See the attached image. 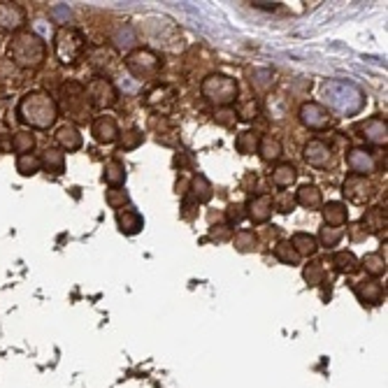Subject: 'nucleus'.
I'll return each mask as SVG.
<instances>
[{
	"mask_svg": "<svg viewBox=\"0 0 388 388\" xmlns=\"http://www.w3.org/2000/svg\"><path fill=\"white\" fill-rule=\"evenodd\" d=\"M33 147H35V138L30 135V133L26 131H21V133H14L12 135V149H14V154H30L33 152Z\"/></svg>",
	"mask_w": 388,
	"mask_h": 388,
	"instance_id": "obj_37",
	"label": "nucleus"
},
{
	"mask_svg": "<svg viewBox=\"0 0 388 388\" xmlns=\"http://www.w3.org/2000/svg\"><path fill=\"white\" fill-rule=\"evenodd\" d=\"M244 219H247V205H242V202H233L231 207L226 210V221H228V226H237V224H242Z\"/></svg>",
	"mask_w": 388,
	"mask_h": 388,
	"instance_id": "obj_42",
	"label": "nucleus"
},
{
	"mask_svg": "<svg viewBox=\"0 0 388 388\" xmlns=\"http://www.w3.org/2000/svg\"><path fill=\"white\" fill-rule=\"evenodd\" d=\"M17 119L23 126H30V128H37V131H47L56 123L59 105L47 91H30L19 100Z\"/></svg>",
	"mask_w": 388,
	"mask_h": 388,
	"instance_id": "obj_1",
	"label": "nucleus"
},
{
	"mask_svg": "<svg viewBox=\"0 0 388 388\" xmlns=\"http://www.w3.org/2000/svg\"><path fill=\"white\" fill-rule=\"evenodd\" d=\"M303 156H305V161L312 165V168H328V165L332 163V152H330V147L326 145V142H321V140H310L305 145L303 149Z\"/></svg>",
	"mask_w": 388,
	"mask_h": 388,
	"instance_id": "obj_14",
	"label": "nucleus"
},
{
	"mask_svg": "<svg viewBox=\"0 0 388 388\" xmlns=\"http://www.w3.org/2000/svg\"><path fill=\"white\" fill-rule=\"evenodd\" d=\"M61 107L70 119L75 121H86L91 114V102L86 98V89L82 82L77 79H68L66 84L61 86Z\"/></svg>",
	"mask_w": 388,
	"mask_h": 388,
	"instance_id": "obj_5",
	"label": "nucleus"
},
{
	"mask_svg": "<svg viewBox=\"0 0 388 388\" xmlns=\"http://www.w3.org/2000/svg\"><path fill=\"white\" fill-rule=\"evenodd\" d=\"M372 191H375V186L370 184L368 177H360V175H349L344 179V186H342L344 198L356 205H363L365 200H370Z\"/></svg>",
	"mask_w": 388,
	"mask_h": 388,
	"instance_id": "obj_11",
	"label": "nucleus"
},
{
	"mask_svg": "<svg viewBox=\"0 0 388 388\" xmlns=\"http://www.w3.org/2000/svg\"><path fill=\"white\" fill-rule=\"evenodd\" d=\"M142 142H145V135L142 131L138 128H131L128 133H123V140H121V152H131V149H138Z\"/></svg>",
	"mask_w": 388,
	"mask_h": 388,
	"instance_id": "obj_44",
	"label": "nucleus"
},
{
	"mask_svg": "<svg viewBox=\"0 0 388 388\" xmlns=\"http://www.w3.org/2000/svg\"><path fill=\"white\" fill-rule=\"evenodd\" d=\"M265 107H267V114H270L272 121H284L289 114V100L281 98V96H267Z\"/></svg>",
	"mask_w": 388,
	"mask_h": 388,
	"instance_id": "obj_32",
	"label": "nucleus"
},
{
	"mask_svg": "<svg viewBox=\"0 0 388 388\" xmlns=\"http://www.w3.org/2000/svg\"><path fill=\"white\" fill-rule=\"evenodd\" d=\"M360 226H365L370 233H382L384 228H386V210H382V207H372V210H368L365 214H363ZM368 231H365V233H368Z\"/></svg>",
	"mask_w": 388,
	"mask_h": 388,
	"instance_id": "obj_27",
	"label": "nucleus"
},
{
	"mask_svg": "<svg viewBox=\"0 0 388 388\" xmlns=\"http://www.w3.org/2000/svg\"><path fill=\"white\" fill-rule=\"evenodd\" d=\"M105 200H107V205H109L112 210H119V212H121L123 205L131 202V195L126 193L123 188H109V191L105 193Z\"/></svg>",
	"mask_w": 388,
	"mask_h": 388,
	"instance_id": "obj_39",
	"label": "nucleus"
},
{
	"mask_svg": "<svg viewBox=\"0 0 388 388\" xmlns=\"http://www.w3.org/2000/svg\"><path fill=\"white\" fill-rule=\"evenodd\" d=\"M91 135L100 145H114V142L121 138V131H119V123L114 116H98L93 119L91 123Z\"/></svg>",
	"mask_w": 388,
	"mask_h": 388,
	"instance_id": "obj_12",
	"label": "nucleus"
},
{
	"mask_svg": "<svg viewBox=\"0 0 388 388\" xmlns=\"http://www.w3.org/2000/svg\"><path fill=\"white\" fill-rule=\"evenodd\" d=\"M102 179L107 181L109 188H121L126 181V165L121 161H107L102 170Z\"/></svg>",
	"mask_w": 388,
	"mask_h": 388,
	"instance_id": "obj_25",
	"label": "nucleus"
},
{
	"mask_svg": "<svg viewBox=\"0 0 388 388\" xmlns=\"http://www.w3.org/2000/svg\"><path fill=\"white\" fill-rule=\"evenodd\" d=\"M346 219H349V212H346L344 202L332 200L323 207V221H326V226L330 228H342L346 224Z\"/></svg>",
	"mask_w": 388,
	"mask_h": 388,
	"instance_id": "obj_21",
	"label": "nucleus"
},
{
	"mask_svg": "<svg viewBox=\"0 0 388 388\" xmlns=\"http://www.w3.org/2000/svg\"><path fill=\"white\" fill-rule=\"evenodd\" d=\"M237 91H240V86H237V82L233 77L228 75H210L202 79L200 84V93L205 98H207L210 102H214V105L219 107H228L233 105V102L237 100Z\"/></svg>",
	"mask_w": 388,
	"mask_h": 388,
	"instance_id": "obj_6",
	"label": "nucleus"
},
{
	"mask_svg": "<svg viewBox=\"0 0 388 388\" xmlns=\"http://www.w3.org/2000/svg\"><path fill=\"white\" fill-rule=\"evenodd\" d=\"M346 165H349L351 175H360V177L372 175L377 168L375 156H372L365 147H353L351 152L346 154Z\"/></svg>",
	"mask_w": 388,
	"mask_h": 388,
	"instance_id": "obj_13",
	"label": "nucleus"
},
{
	"mask_svg": "<svg viewBox=\"0 0 388 388\" xmlns=\"http://www.w3.org/2000/svg\"><path fill=\"white\" fill-rule=\"evenodd\" d=\"M7 54H10V59H12L10 63L14 68L37 70V68H42L47 61V42L35 33V30L23 28L19 33L12 35Z\"/></svg>",
	"mask_w": 388,
	"mask_h": 388,
	"instance_id": "obj_3",
	"label": "nucleus"
},
{
	"mask_svg": "<svg viewBox=\"0 0 388 388\" xmlns=\"http://www.w3.org/2000/svg\"><path fill=\"white\" fill-rule=\"evenodd\" d=\"M86 51V37L73 26H61L54 35V54L63 66H75Z\"/></svg>",
	"mask_w": 388,
	"mask_h": 388,
	"instance_id": "obj_4",
	"label": "nucleus"
},
{
	"mask_svg": "<svg viewBox=\"0 0 388 388\" xmlns=\"http://www.w3.org/2000/svg\"><path fill=\"white\" fill-rule=\"evenodd\" d=\"M258 154H260V158H263L265 163L277 161V158L281 156V142L277 140V138H272V135L260 138V142H258Z\"/></svg>",
	"mask_w": 388,
	"mask_h": 388,
	"instance_id": "obj_28",
	"label": "nucleus"
},
{
	"mask_svg": "<svg viewBox=\"0 0 388 388\" xmlns=\"http://www.w3.org/2000/svg\"><path fill=\"white\" fill-rule=\"evenodd\" d=\"M272 207H277L279 212H291L293 210V198L289 193H284L281 198H277V200H272Z\"/></svg>",
	"mask_w": 388,
	"mask_h": 388,
	"instance_id": "obj_47",
	"label": "nucleus"
},
{
	"mask_svg": "<svg viewBox=\"0 0 388 388\" xmlns=\"http://www.w3.org/2000/svg\"><path fill=\"white\" fill-rule=\"evenodd\" d=\"M274 258L277 260H281L284 265H300V256H298V251L293 249V244L291 242H279L274 247Z\"/></svg>",
	"mask_w": 388,
	"mask_h": 388,
	"instance_id": "obj_36",
	"label": "nucleus"
},
{
	"mask_svg": "<svg viewBox=\"0 0 388 388\" xmlns=\"http://www.w3.org/2000/svg\"><path fill=\"white\" fill-rule=\"evenodd\" d=\"M193 205H198V200L186 191V195H184V202H181V214H184V219H193L195 217V212H193Z\"/></svg>",
	"mask_w": 388,
	"mask_h": 388,
	"instance_id": "obj_46",
	"label": "nucleus"
},
{
	"mask_svg": "<svg viewBox=\"0 0 388 388\" xmlns=\"http://www.w3.org/2000/svg\"><path fill=\"white\" fill-rule=\"evenodd\" d=\"M116 226L123 235L131 237V235L142 233L145 219H142V214L138 210H121V212H116Z\"/></svg>",
	"mask_w": 388,
	"mask_h": 388,
	"instance_id": "obj_19",
	"label": "nucleus"
},
{
	"mask_svg": "<svg viewBox=\"0 0 388 388\" xmlns=\"http://www.w3.org/2000/svg\"><path fill=\"white\" fill-rule=\"evenodd\" d=\"M112 42H114V47L116 49H121V51H131L133 47H135V42H138V33H135V28L133 26H119L116 30H114V35H112Z\"/></svg>",
	"mask_w": 388,
	"mask_h": 388,
	"instance_id": "obj_26",
	"label": "nucleus"
},
{
	"mask_svg": "<svg viewBox=\"0 0 388 388\" xmlns=\"http://www.w3.org/2000/svg\"><path fill=\"white\" fill-rule=\"evenodd\" d=\"M323 100L330 109L344 116L360 114L368 105L365 91L353 82H346V79H330V82L323 84Z\"/></svg>",
	"mask_w": 388,
	"mask_h": 388,
	"instance_id": "obj_2",
	"label": "nucleus"
},
{
	"mask_svg": "<svg viewBox=\"0 0 388 388\" xmlns=\"http://www.w3.org/2000/svg\"><path fill=\"white\" fill-rule=\"evenodd\" d=\"M272 73L270 70H253V75H251V86L253 89H258V91H267L272 86Z\"/></svg>",
	"mask_w": 388,
	"mask_h": 388,
	"instance_id": "obj_41",
	"label": "nucleus"
},
{
	"mask_svg": "<svg viewBox=\"0 0 388 388\" xmlns=\"http://www.w3.org/2000/svg\"><path fill=\"white\" fill-rule=\"evenodd\" d=\"M54 140H56V145L61 147V152H77V149H82L84 145L82 133H79V128L73 123H63L56 131V135H54Z\"/></svg>",
	"mask_w": 388,
	"mask_h": 388,
	"instance_id": "obj_18",
	"label": "nucleus"
},
{
	"mask_svg": "<svg viewBox=\"0 0 388 388\" xmlns=\"http://www.w3.org/2000/svg\"><path fill=\"white\" fill-rule=\"evenodd\" d=\"M42 170V163H40V156L35 154H23L17 156V172L23 177H33Z\"/></svg>",
	"mask_w": 388,
	"mask_h": 388,
	"instance_id": "obj_33",
	"label": "nucleus"
},
{
	"mask_svg": "<svg viewBox=\"0 0 388 388\" xmlns=\"http://www.w3.org/2000/svg\"><path fill=\"white\" fill-rule=\"evenodd\" d=\"M332 121V116L321 102H305L300 107V123L310 131H326Z\"/></svg>",
	"mask_w": 388,
	"mask_h": 388,
	"instance_id": "obj_10",
	"label": "nucleus"
},
{
	"mask_svg": "<svg viewBox=\"0 0 388 388\" xmlns=\"http://www.w3.org/2000/svg\"><path fill=\"white\" fill-rule=\"evenodd\" d=\"M51 19H56V21H61V23H66L68 19H70V7L68 5H63V3H59V5H54L51 7Z\"/></svg>",
	"mask_w": 388,
	"mask_h": 388,
	"instance_id": "obj_45",
	"label": "nucleus"
},
{
	"mask_svg": "<svg viewBox=\"0 0 388 388\" xmlns=\"http://www.w3.org/2000/svg\"><path fill=\"white\" fill-rule=\"evenodd\" d=\"M303 277H305V281L310 284V286H319V284L323 281V267H321V263H307L305 270H303Z\"/></svg>",
	"mask_w": 388,
	"mask_h": 388,
	"instance_id": "obj_43",
	"label": "nucleus"
},
{
	"mask_svg": "<svg viewBox=\"0 0 388 388\" xmlns=\"http://www.w3.org/2000/svg\"><path fill=\"white\" fill-rule=\"evenodd\" d=\"M298 177V170L293 168L291 163H281V165H277L274 172H272V181H274V186L277 188H289L293 181H296Z\"/></svg>",
	"mask_w": 388,
	"mask_h": 388,
	"instance_id": "obj_30",
	"label": "nucleus"
},
{
	"mask_svg": "<svg viewBox=\"0 0 388 388\" xmlns=\"http://www.w3.org/2000/svg\"><path fill=\"white\" fill-rule=\"evenodd\" d=\"M258 142H260V138L256 135V133H253V131H244V133H240V135H237L235 149L240 154H253V152H258Z\"/></svg>",
	"mask_w": 388,
	"mask_h": 388,
	"instance_id": "obj_35",
	"label": "nucleus"
},
{
	"mask_svg": "<svg viewBox=\"0 0 388 388\" xmlns=\"http://www.w3.org/2000/svg\"><path fill=\"white\" fill-rule=\"evenodd\" d=\"M40 163H42V168L47 172H51V175H63L66 172V154L61 152V149H47L40 158Z\"/></svg>",
	"mask_w": 388,
	"mask_h": 388,
	"instance_id": "obj_23",
	"label": "nucleus"
},
{
	"mask_svg": "<svg viewBox=\"0 0 388 388\" xmlns=\"http://www.w3.org/2000/svg\"><path fill=\"white\" fill-rule=\"evenodd\" d=\"M210 235H212V240H217V242H226L228 237H231V228H228V226H214Z\"/></svg>",
	"mask_w": 388,
	"mask_h": 388,
	"instance_id": "obj_48",
	"label": "nucleus"
},
{
	"mask_svg": "<svg viewBox=\"0 0 388 388\" xmlns=\"http://www.w3.org/2000/svg\"><path fill=\"white\" fill-rule=\"evenodd\" d=\"M28 14L19 3H0V30L3 33H19L26 26Z\"/></svg>",
	"mask_w": 388,
	"mask_h": 388,
	"instance_id": "obj_9",
	"label": "nucleus"
},
{
	"mask_svg": "<svg viewBox=\"0 0 388 388\" xmlns=\"http://www.w3.org/2000/svg\"><path fill=\"white\" fill-rule=\"evenodd\" d=\"M358 263H360V267H365V272L372 274V277H382V274H386V258H384L379 251H375V253H365V256H363V260H358Z\"/></svg>",
	"mask_w": 388,
	"mask_h": 388,
	"instance_id": "obj_31",
	"label": "nucleus"
},
{
	"mask_svg": "<svg viewBox=\"0 0 388 388\" xmlns=\"http://www.w3.org/2000/svg\"><path fill=\"white\" fill-rule=\"evenodd\" d=\"M351 237H353L356 242H358V240H365V237H368L365 228H363V226H353V228H351Z\"/></svg>",
	"mask_w": 388,
	"mask_h": 388,
	"instance_id": "obj_49",
	"label": "nucleus"
},
{
	"mask_svg": "<svg viewBox=\"0 0 388 388\" xmlns=\"http://www.w3.org/2000/svg\"><path fill=\"white\" fill-rule=\"evenodd\" d=\"M330 263H332V267H335V272H339V274H353L360 267L353 251H337Z\"/></svg>",
	"mask_w": 388,
	"mask_h": 388,
	"instance_id": "obj_24",
	"label": "nucleus"
},
{
	"mask_svg": "<svg viewBox=\"0 0 388 388\" xmlns=\"http://www.w3.org/2000/svg\"><path fill=\"white\" fill-rule=\"evenodd\" d=\"M126 68L135 79L156 77L158 70H161V56L152 49H135L126 56Z\"/></svg>",
	"mask_w": 388,
	"mask_h": 388,
	"instance_id": "obj_7",
	"label": "nucleus"
},
{
	"mask_svg": "<svg viewBox=\"0 0 388 388\" xmlns=\"http://www.w3.org/2000/svg\"><path fill=\"white\" fill-rule=\"evenodd\" d=\"M272 198L267 193H260L256 198H251V200L247 202V217L251 219V224H267L272 217Z\"/></svg>",
	"mask_w": 388,
	"mask_h": 388,
	"instance_id": "obj_17",
	"label": "nucleus"
},
{
	"mask_svg": "<svg viewBox=\"0 0 388 388\" xmlns=\"http://www.w3.org/2000/svg\"><path fill=\"white\" fill-rule=\"evenodd\" d=\"M296 202L303 205V207H307V210L321 207V205H323V193H321V188L314 186V184H303V186H300L298 191H296Z\"/></svg>",
	"mask_w": 388,
	"mask_h": 388,
	"instance_id": "obj_20",
	"label": "nucleus"
},
{
	"mask_svg": "<svg viewBox=\"0 0 388 388\" xmlns=\"http://www.w3.org/2000/svg\"><path fill=\"white\" fill-rule=\"evenodd\" d=\"M86 89V98H89L91 102V107H96V109H107V107H114L116 105V100H119V91H116V86L109 82L107 77H96V79H91L89 84L84 86Z\"/></svg>",
	"mask_w": 388,
	"mask_h": 388,
	"instance_id": "obj_8",
	"label": "nucleus"
},
{
	"mask_svg": "<svg viewBox=\"0 0 388 388\" xmlns=\"http://www.w3.org/2000/svg\"><path fill=\"white\" fill-rule=\"evenodd\" d=\"M360 138L370 142V145H375V147H386V142H388V123H386V119H368L365 123L360 126Z\"/></svg>",
	"mask_w": 388,
	"mask_h": 388,
	"instance_id": "obj_16",
	"label": "nucleus"
},
{
	"mask_svg": "<svg viewBox=\"0 0 388 388\" xmlns=\"http://www.w3.org/2000/svg\"><path fill=\"white\" fill-rule=\"evenodd\" d=\"M342 237H344V228H330V226H326V228H321V233H319V240H321V244L326 249H335Z\"/></svg>",
	"mask_w": 388,
	"mask_h": 388,
	"instance_id": "obj_38",
	"label": "nucleus"
},
{
	"mask_svg": "<svg viewBox=\"0 0 388 388\" xmlns=\"http://www.w3.org/2000/svg\"><path fill=\"white\" fill-rule=\"evenodd\" d=\"M289 242L293 244V249L298 251L300 258L303 256L312 258V256H316V251H319V242H316V237L310 233H296Z\"/></svg>",
	"mask_w": 388,
	"mask_h": 388,
	"instance_id": "obj_22",
	"label": "nucleus"
},
{
	"mask_svg": "<svg viewBox=\"0 0 388 388\" xmlns=\"http://www.w3.org/2000/svg\"><path fill=\"white\" fill-rule=\"evenodd\" d=\"M233 244H235V249L240 253H249V251H256L258 237H256V233H253V231H237Z\"/></svg>",
	"mask_w": 388,
	"mask_h": 388,
	"instance_id": "obj_34",
	"label": "nucleus"
},
{
	"mask_svg": "<svg viewBox=\"0 0 388 388\" xmlns=\"http://www.w3.org/2000/svg\"><path fill=\"white\" fill-rule=\"evenodd\" d=\"M277 5L279 3H253V7H258V10H277Z\"/></svg>",
	"mask_w": 388,
	"mask_h": 388,
	"instance_id": "obj_50",
	"label": "nucleus"
},
{
	"mask_svg": "<svg viewBox=\"0 0 388 388\" xmlns=\"http://www.w3.org/2000/svg\"><path fill=\"white\" fill-rule=\"evenodd\" d=\"M353 293L358 296V300H360L363 305H372V307L382 305V303H384V296H386L384 286H382V284H379L377 279L356 281V284H353Z\"/></svg>",
	"mask_w": 388,
	"mask_h": 388,
	"instance_id": "obj_15",
	"label": "nucleus"
},
{
	"mask_svg": "<svg viewBox=\"0 0 388 388\" xmlns=\"http://www.w3.org/2000/svg\"><path fill=\"white\" fill-rule=\"evenodd\" d=\"M237 116H240V121H253V119L258 116V102H256V98L242 100L240 105H237Z\"/></svg>",
	"mask_w": 388,
	"mask_h": 388,
	"instance_id": "obj_40",
	"label": "nucleus"
},
{
	"mask_svg": "<svg viewBox=\"0 0 388 388\" xmlns=\"http://www.w3.org/2000/svg\"><path fill=\"white\" fill-rule=\"evenodd\" d=\"M191 195L198 200V205L200 202H210L212 195H214V188L210 184V179L205 175H195L193 181H191Z\"/></svg>",
	"mask_w": 388,
	"mask_h": 388,
	"instance_id": "obj_29",
	"label": "nucleus"
}]
</instances>
